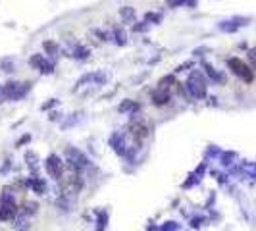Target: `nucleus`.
Here are the masks:
<instances>
[{
    "instance_id": "ddd939ff",
    "label": "nucleus",
    "mask_w": 256,
    "mask_h": 231,
    "mask_svg": "<svg viewBox=\"0 0 256 231\" xmlns=\"http://www.w3.org/2000/svg\"><path fill=\"white\" fill-rule=\"evenodd\" d=\"M172 6H176V4H180V2H183V0H168Z\"/></svg>"
},
{
    "instance_id": "6e6552de",
    "label": "nucleus",
    "mask_w": 256,
    "mask_h": 231,
    "mask_svg": "<svg viewBox=\"0 0 256 231\" xmlns=\"http://www.w3.org/2000/svg\"><path fill=\"white\" fill-rule=\"evenodd\" d=\"M129 129H131V135H133L135 139H144V137L150 133V128H148L144 122H141V120H139V122H133Z\"/></svg>"
},
{
    "instance_id": "39448f33",
    "label": "nucleus",
    "mask_w": 256,
    "mask_h": 231,
    "mask_svg": "<svg viewBox=\"0 0 256 231\" xmlns=\"http://www.w3.org/2000/svg\"><path fill=\"white\" fill-rule=\"evenodd\" d=\"M26 90H27V83H6L4 85V96L6 98H22L24 94H26Z\"/></svg>"
},
{
    "instance_id": "20e7f679",
    "label": "nucleus",
    "mask_w": 256,
    "mask_h": 231,
    "mask_svg": "<svg viewBox=\"0 0 256 231\" xmlns=\"http://www.w3.org/2000/svg\"><path fill=\"white\" fill-rule=\"evenodd\" d=\"M230 70L235 74L237 77H241L243 81H246V83H250L252 79H254V74H252V70L248 68V66L244 64L243 60H239V58H231L230 62Z\"/></svg>"
},
{
    "instance_id": "f257e3e1",
    "label": "nucleus",
    "mask_w": 256,
    "mask_h": 231,
    "mask_svg": "<svg viewBox=\"0 0 256 231\" xmlns=\"http://www.w3.org/2000/svg\"><path fill=\"white\" fill-rule=\"evenodd\" d=\"M18 214V206L14 202V196L10 192H4L0 196V222H8L14 220Z\"/></svg>"
},
{
    "instance_id": "4468645a",
    "label": "nucleus",
    "mask_w": 256,
    "mask_h": 231,
    "mask_svg": "<svg viewBox=\"0 0 256 231\" xmlns=\"http://www.w3.org/2000/svg\"><path fill=\"white\" fill-rule=\"evenodd\" d=\"M2 98H6L4 96V89H0V102H2Z\"/></svg>"
},
{
    "instance_id": "423d86ee",
    "label": "nucleus",
    "mask_w": 256,
    "mask_h": 231,
    "mask_svg": "<svg viewBox=\"0 0 256 231\" xmlns=\"http://www.w3.org/2000/svg\"><path fill=\"white\" fill-rule=\"evenodd\" d=\"M44 168H46V172H48V176H50V178L62 180V162H60V158H58L56 154H50V156L46 158Z\"/></svg>"
},
{
    "instance_id": "0eeeda50",
    "label": "nucleus",
    "mask_w": 256,
    "mask_h": 231,
    "mask_svg": "<svg viewBox=\"0 0 256 231\" xmlns=\"http://www.w3.org/2000/svg\"><path fill=\"white\" fill-rule=\"evenodd\" d=\"M68 164H70V168H74V170L77 172V170H81V168L87 166V158L79 152V150L70 148V150H68Z\"/></svg>"
},
{
    "instance_id": "7ed1b4c3",
    "label": "nucleus",
    "mask_w": 256,
    "mask_h": 231,
    "mask_svg": "<svg viewBox=\"0 0 256 231\" xmlns=\"http://www.w3.org/2000/svg\"><path fill=\"white\" fill-rule=\"evenodd\" d=\"M60 189H62V192H64V194L74 196V194H77V192L83 189V181H81V178H79V176H76V174L66 176V178H62V180H60Z\"/></svg>"
},
{
    "instance_id": "1a4fd4ad",
    "label": "nucleus",
    "mask_w": 256,
    "mask_h": 231,
    "mask_svg": "<svg viewBox=\"0 0 256 231\" xmlns=\"http://www.w3.org/2000/svg\"><path fill=\"white\" fill-rule=\"evenodd\" d=\"M152 102L156 106H164V104L170 102V92L164 89H156L152 92Z\"/></svg>"
},
{
    "instance_id": "9d476101",
    "label": "nucleus",
    "mask_w": 256,
    "mask_h": 231,
    "mask_svg": "<svg viewBox=\"0 0 256 231\" xmlns=\"http://www.w3.org/2000/svg\"><path fill=\"white\" fill-rule=\"evenodd\" d=\"M37 212V202H26L24 204V214H35Z\"/></svg>"
},
{
    "instance_id": "9b49d317",
    "label": "nucleus",
    "mask_w": 256,
    "mask_h": 231,
    "mask_svg": "<svg viewBox=\"0 0 256 231\" xmlns=\"http://www.w3.org/2000/svg\"><path fill=\"white\" fill-rule=\"evenodd\" d=\"M31 185H33V189H35V192H38V194H40V192L44 191V183H42L40 180H33V181H31Z\"/></svg>"
},
{
    "instance_id": "f03ea898",
    "label": "nucleus",
    "mask_w": 256,
    "mask_h": 231,
    "mask_svg": "<svg viewBox=\"0 0 256 231\" xmlns=\"http://www.w3.org/2000/svg\"><path fill=\"white\" fill-rule=\"evenodd\" d=\"M187 89L191 92L192 96H196V98H202L206 94V81L204 77L200 76L198 72H192L191 77H189V81H187Z\"/></svg>"
},
{
    "instance_id": "f8f14e48",
    "label": "nucleus",
    "mask_w": 256,
    "mask_h": 231,
    "mask_svg": "<svg viewBox=\"0 0 256 231\" xmlns=\"http://www.w3.org/2000/svg\"><path fill=\"white\" fill-rule=\"evenodd\" d=\"M248 60H250V64L256 68V48H252V50L248 52Z\"/></svg>"
}]
</instances>
